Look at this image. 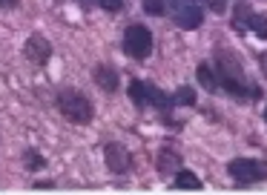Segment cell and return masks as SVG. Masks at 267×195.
<instances>
[{
    "label": "cell",
    "instance_id": "ac0fdd59",
    "mask_svg": "<svg viewBox=\"0 0 267 195\" xmlns=\"http://www.w3.org/2000/svg\"><path fill=\"white\" fill-rule=\"evenodd\" d=\"M227 3H230V0H207V9H210V12H218V15H221V12L227 9Z\"/></svg>",
    "mask_w": 267,
    "mask_h": 195
},
{
    "label": "cell",
    "instance_id": "30bf717a",
    "mask_svg": "<svg viewBox=\"0 0 267 195\" xmlns=\"http://www.w3.org/2000/svg\"><path fill=\"white\" fill-rule=\"evenodd\" d=\"M181 163H184V158L178 155V149H173V146H161L158 149L155 166H158L161 175H176L178 169H181Z\"/></svg>",
    "mask_w": 267,
    "mask_h": 195
},
{
    "label": "cell",
    "instance_id": "5bb4252c",
    "mask_svg": "<svg viewBox=\"0 0 267 195\" xmlns=\"http://www.w3.org/2000/svg\"><path fill=\"white\" fill-rule=\"evenodd\" d=\"M173 100H176V106H193L196 103V89L193 86H178Z\"/></svg>",
    "mask_w": 267,
    "mask_h": 195
},
{
    "label": "cell",
    "instance_id": "5b68a950",
    "mask_svg": "<svg viewBox=\"0 0 267 195\" xmlns=\"http://www.w3.org/2000/svg\"><path fill=\"white\" fill-rule=\"evenodd\" d=\"M124 52L132 61H147L152 55V32L147 26H141V23L126 26V32H124Z\"/></svg>",
    "mask_w": 267,
    "mask_h": 195
},
{
    "label": "cell",
    "instance_id": "8fae6325",
    "mask_svg": "<svg viewBox=\"0 0 267 195\" xmlns=\"http://www.w3.org/2000/svg\"><path fill=\"white\" fill-rule=\"evenodd\" d=\"M176 190H201V178L190 169H178L176 172Z\"/></svg>",
    "mask_w": 267,
    "mask_h": 195
},
{
    "label": "cell",
    "instance_id": "2e32d148",
    "mask_svg": "<svg viewBox=\"0 0 267 195\" xmlns=\"http://www.w3.org/2000/svg\"><path fill=\"white\" fill-rule=\"evenodd\" d=\"M147 15H164L167 12V0H141Z\"/></svg>",
    "mask_w": 267,
    "mask_h": 195
},
{
    "label": "cell",
    "instance_id": "603a6c76",
    "mask_svg": "<svg viewBox=\"0 0 267 195\" xmlns=\"http://www.w3.org/2000/svg\"><path fill=\"white\" fill-rule=\"evenodd\" d=\"M265 121H267V109H265Z\"/></svg>",
    "mask_w": 267,
    "mask_h": 195
},
{
    "label": "cell",
    "instance_id": "9a60e30c",
    "mask_svg": "<svg viewBox=\"0 0 267 195\" xmlns=\"http://www.w3.org/2000/svg\"><path fill=\"white\" fill-rule=\"evenodd\" d=\"M247 26L259 37H267V17L265 15H247Z\"/></svg>",
    "mask_w": 267,
    "mask_h": 195
},
{
    "label": "cell",
    "instance_id": "4fadbf2b",
    "mask_svg": "<svg viewBox=\"0 0 267 195\" xmlns=\"http://www.w3.org/2000/svg\"><path fill=\"white\" fill-rule=\"evenodd\" d=\"M20 158H23V166H26L29 172H40V169L46 166V158H43L37 149H32V146H29V149H23V155H20Z\"/></svg>",
    "mask_w": 267,
    "mask_h": 195
},
{
    "label": "cell",
    "instance_id": "6da1fadb",
    "mask_svg": "<svg viewBox=\"0 0 267 195\" xmlns=\"http://www.w3.org/2000/svg\"><path fill=\"white\" fill-rule=\"evenodd\" d=\"M215 69H218V75H221V86H224L230 95L253 98V100L262 98V89H259V86H250V83H247L244 69H241V64H238L236 52L218 46V49H215Z\"/></svg>",
    "mask_w": 267,
    "mask_h": 195
},
{
    "label": "cell",
    "instance_id": "8992f818",
    "mask_svg": "<svg viewBox=\"0 0 267 195\" xmlns=\"http://www.w3.org/2000/svg\"><path fill=\"white\" fill-rule=\"evenodd\" d=\"M170 12H173V20H176L178 29H198L204 15L201 9L196 6V0H167Z\"/></svg>",
    "mask_w": 267,
    "mask_h": 195
},
{
    "label": "cell",
    "instance_id": "d6986e66",
    "mask_svg": "<svg viewBox=\"0 0 267 195\" xmlns=\"http://www.w3.org/2000/svg\"><path fill=\"white\" fill-rule=\"evenodd\" d=\"M20 0H0V9H18Z\"/></svg>",
    "mask_w": 267,
    "mask_h": 195
},
{
    "label": "cell",
    "instance_id": "7402d4cb",
    "mask_svg": "<svg viewBox=\"0 0 267 195\" xmlns=\"http://www.w3.org/2000/svg\"><path fill=\"white\" fill-rule=\"evenodd\" d=\"M72 3H78L81 9H87V6H89V3H92V0H72Z\"/></svg>",
    "mask_w": 267,
    "mask_h": 195
},
{
    "label": "cell",
    "instance_id": "277c9868",
    "mask_svg": "<svg viewBox=\"0 0 267 195\" xmlns=\"http://www.w3.org/2000/svg\"><path fill=\"white\" fill-rule=\"evenodd\" d=\"M227 175L236 181L238 187H247V184H259L267 178V163L256 161V158H233L227 163Z\"/></svg>",
    "mask_w": 267,
    "mask_h": 195
},
{
    "label": "cell",
    "instance_id": "ffe728a7",
    "mask_svg": "<svg viewBox=\"0 0 267 195\" xmlns=\"http://www.w3.org/2000/svg\"><path fill=\"white\" fill-rule=\"evenodd\" d=\"M259 66H262V75L267 78V52H262V58H259Z\"/></svg>",
    "mask_w": 267,
    "mask_h": 195
},
{
    "label": "cell",
    "instance_id": "7a4b0ae2",
    "mask_svg": "<svg viewBox=\"0 0 267 195\" xmlns=\"http://www.w3.org/2000/svg\"><path fill=\"white\" fill-rule=\"evenodd\" d=\"M55 109H58L69 124H78V127H87L89 121H92V115H95L92 100H89L81 89H75V86L58 89V95H55Z\"/></svg>",
    "mask_w": 267,
    "mask_h": 195
},
{
    "label": "cell",
    "instance_id": "7c38bea8",
    "mask_svg": "<svg viewBox=\"0 0 267 195\" xmlns=\"http://www.w3.org/2000/svg\"><path fill=\"white\" fill-rule=\"evenodd\" d=\"M196 78H198V83H201L207 92H215V89H218V78H215V72H213L207 64H198V69H196Z\"/></svg>",
    "mask_w": 267,
    "mask_h": 195
},
{
    "label": "cell",
    "instance_id": "44dd1931",
    "mask_svg": "<svg viewBox=\"0 0 267 195\" xmlns=\"http://www.w3.org/2000/svg\"><path fill=\"white\" fill-rule=\"evenodd\" d=\"M52 187H55L52 181H37V184H35V190H52Z\"/></svg>",
    "mask_w": 267,
    "mask_h": 195
},
{
    "label": "cell",
    "instance_id": "e0dca14e",
    "mask_svg": "<svg viewBox=\"0 0 267 195\" xmlns=\"http://www.w3.org/2000/svg\"><path fill=\"white\" fill-rule=\"evenodd\" d=\"M95 3H98V6H101L104 12H112V15L124 9V0H95Z\"/></svg>",
    "mask_w": 267,
    "mask_h": 195
},
{
    "label": "cell",
    "instance_id": "52a82bcc",
    "mask_svg": "<svg viewBox=\"0 0 267 195\" xmlns=\"http://www.w3.org/2000/svg\"><path fill=\"white\" fill-rule=\"evenodd\" d=\"M104 161H107V169H109V172L124 175V172H129V166H132V155H129V149H126L124 144L109 141V144L104 146Z\"/></svg>",
    "mask_w": 267,
    "mask_h": 195
},
{
    "label": "cell",
    "instance_id": "9c48e42d",
    "mask_svg": "<svg viewBox=\"0 0 267 195\" xmlns=\"http://www.w3.org/2000/svg\"><path fill=\"white\" fill-rule=\"evenodd\" d=\"M92 81H95L104 92H118V83H121L118 69L112 64H95L92 66Z\"/></svg>",
    "mask_w": 267,
    "mask_h": 195
},
{
    "label": "cell",
    "instance_id": "ba28073f",
    "mask_svg": "<svg viewBox=\"0 0 267 195\" xmlns=\"http://www.w3.org/2000/svg\"><path fill=\"white\" fill-rule=\"evenodd\" d=\"M23 58L35 66H46V61L52 58V43L43 34H29V40L23 43Z\"/></svg>",
    "mask_w": 267,
    "mask_h": 195
},
{
    "label": "cell",
    "instance_id": "3957f363",
    "mask_svg": "<svg viewBox=\"0 0 267 195\" xmlns=\"http://www.w3.org/2000/svg\"><path fill=\"white\" fill-rule=\"evenodd\" d=\"M126 92H129V100L138 106V109H144V106H155V109H161V112H170L173 109V98H167L155 83H149V81H138V78H132L129 81V86H126Z\"/></svg>",
    "mask_w": 267,
    "mask_h": 195
}]
</instances>
